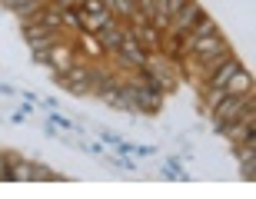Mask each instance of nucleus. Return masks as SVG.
I'll return each mask as SVG.
<instances>
[{
	"label": "nucleus",
	"mask_w": 256,
	"mask_h": 199,
	"mask_svg": "<svg viewBox=\"0 0 256 199\" xmlns=\"http://www.w3.org/2000/svg\"><path fill=\"white\" fill-rule=\"evenodd\" d=\"M74 63H90V57H84V50L76 47V43H70V40H60L57 47H50L47 66L54 70V76H57V73H66Z\"/></svg>",
	"instance_id": "1"
},
{
	"label": "nucleus",
	"mask_w": 256,
	"mask_h": 199,
	"mask_svg": "<svg viewBox=\"0 0 256 199\" xmlns=\"http://www.w3.org/2000/svg\"><path fill=\"white\" fill-rule=\"evenodd\" d=\"M110 57H114V63L120 66L124 73H130V70H143V66H146V60H150V53H146V50H143L133 37H124V43H120Z\"/></svg>",
	"instance_id": "2"
},
{
	"label": "nucleus",
	"mask_w": 256,
	"mask_h": 199,
	"mask_svg": "<svg viewBox=\"0 0 256 199\" xmlns=\"http://www.w3.org/2000/svg\"><path fill=\"white\" fill-rule=\"evenodd\" d=\"M253 96H256V90H253V93H230V96H223V100H220V103L213 106V110H210V116H213V126L220 130L223 123L236 120L240 110L246 106V100H253Z\"/></svg>",
	"instance_id": "3"
},
{
	"label": "nucleus",
	"mask_w": 256,
	"mask_h": 199,
	"mask_svg": "<svg viewBox=\"0 0 256 199\" xmlns=\"http://www.w3.org/2000/svg\"><path fill=\"white\" fill-rule=\"evenodd\" d=\"M24 40L30 43V50H50L57 47L64 40V30H50V27H40V23H27L24 27Z\"/></svg>",
	"instance_id": "4"
},
{
	"label": "nucleus",
	"mask_w": 256,
	"mask_h": 199,
	"mask_svg": "<svg viewBox=\"0 0 256 199\" xmlns=\"http://www.w3.org/2000/svg\"><path fill=\"white\" fill-rule=\"evenodd\" d=\"M96 37V43L104 47V53H114L120 43H124V37H126V20H120V17H114L110 23H104V27L94 33Z\"/></svg>",
	"instance_id": "5"
},
{
	"label": "nucleus",
	"mask_w": 256,
	"mask_h": 199,
	"mask_svg": "<svg viewBox=\"0 0 256 199\" xmlns=\"http://www.w3.org/2000/svg\"><path fill=\"white\" fill-rule=\"evenodd\" d=\"M200 13H203V7H200L196 0H186V3L173 13V20L166 23V33H186V30L200 20Z\"/></svg>",
	"instance_id": "6"
},
{
	"label": "nucleus",
	"mask_w": 256,
	"mask_h": 199,
	"mask_svg": "<svg viewBox=\"0 0 256 199\" xmlns=\"http://www.w3.org/2000/svg\"><path fill=\"white\" fill-rule=\"evenodd\" d=\"M186 0H156V13H153V20H150V27H156V30H166V23L173 20V13L183 7Z\"/></svg>",
	"instance_id": "7"
},
{
	"label": "nucleus",
	"mask_w": 256,
	"mask_h": 199,
	"mask_svg": "<svg viewBox=\"0 0 256 199\" xmlns=\"http://www.w3.org/2000/svg\"><path fill=\"white\" fill-rule=\"evenodd\" d=\"M7 163H14V170H10V180L14 183H30L34 180V163L17 156V153H7Z\"/></svg>",
	"instance_id": "8"
},
{
	"label": "nucleus",
	"mask_w": 256,
	"mask_h": 199,
	"mask_svg": "<svg viewBox=\"0 0 256 199\" xmlns=\"http://www.w3.org/2000/svg\"><path fill=\"white\" fill-rule=\"evenodd\" d=\"M213 33H220V23L210 17L206 10H203V13H200V20L193 23L190 30H186V37H190V40H196V37H213Z\"/></svg>",
	"instance_id": "9"
},
{
	"label": "nucleus",
	"mask_w": 256,
	"mask_h": 199,
	"mask_svg": "<svg viewBox=\"0 0 256 199\" xmlns=\"http://www.w3.org/2000/svg\"><path fill=\"white\" fill-rule=\"evenodd\" d=\"M34 180H40V183H54V180H60L57 173H50V170H44V166H34Z\"/></svg>",
	"instance_id": "10"
},
{
	"label": "nucleus",
	"mask_w": 256,
	"mask_h": 199,
	"mask_svg": "<svg viewBox=\"0 0 256 199\" xmlns=\"http://www.w3.org/2000/svg\"><path fill=\"white\" fill-rule=\"evenodd\" d=\"M10 180V170H7V153H0V183Z\"/></svg>",
	"instance_id": "11"
},
{
	"label": "nucleus",
	"mask_w": 256,
	"mask_h": 199,
	"mask_svg": "<svg viewBox=\"0 0 256 199\" xmlns=\"http://www.w3.org/2000/svg\"><path fill=\"white\" fill-rule=\"evenodd\" d=\"M34 53V63H44L47 66V57H50V50H30Z\"/></svg>",
	"instance_id": "12"
}]
</instances>
